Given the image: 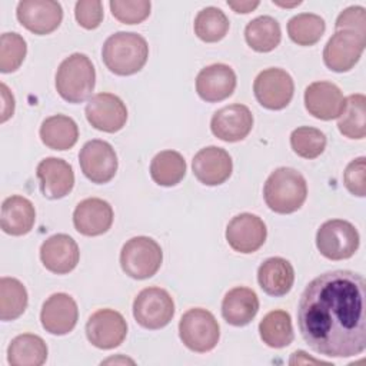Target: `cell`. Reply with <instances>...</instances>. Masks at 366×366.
Returning <instances> with one entry per match:
<instances>
[{
    "label": "cell",
    "mask_w": 366,
    "mask_h": 366,
    "mask_svg": "<svg viewBox=\"0 0 366 366\" xmlns=\"http://www.w3.org/2000/svg\"><path fill=\"white\" fill-rule=\"evenodd\" d=\"M297 327L309 347L327 357H352L366 349V280L352 270L315 277L297 305Z\"/></svg>",
    "instance_id": "1"
},
{
    "label": "cell",
    "mask_w": 366,
    "mask_h": 366,
    "mask_svg": "<svg viewBox=\"0 0 366 366\" xmlns=\"http://www.w3.org/2000/svg\"><path fill=\"white\" fill-rule=\"evenodd\" d=\"M147 57L146 39L132 31H117L109 36L102 47L104 66L117 76H130L140 71Z\"/></svg>",
    "instance_id": "2"
},
{
    "label": "cell",
    "mask_w": 366,
    "mask_h": 366,
    "mask_svg": "<svg viewBox=\"0 0 366 366\" xmlns=\"http://www.w3.org/2000/svg\"><path fill=\"white\" fill-rule=\"evenodd\" d=\"M267 207L279 214L299 210L307 197V184L300 172L292 167H279L270 173L263 187Z\"/></svg>",
    "instance_id": "3"
},
{
    "label": "cell",
    "mask_w": 366,
    "mask_h": 366,
    "mask_svg": "<svg viewBox=\"0 0 366 366\" xmlns=\"http://www.w3.org/2000/svg\"><path fill=\"white\" fill-rule=\"evenodd\" d=\"M96 84V70L83 53L66 57L56 71V90L69 103H83L90 97Z\"/></svg>",
    "instance_id": "4"
},
{
    "label": "cell",
    "mask_w": 366,
    "mask_h": 366,
    "mask_svg": "<svg viewBox=\"0 0 366 366\" xmlns=\"http://www.w3.org/2000/svg\"><path fill=\"white\" fill-rule=\"evenodd\" d=\"M162 262L163 252L160 244L147 236L129 239L120 252V266L123 272L137 280L154 276Z\"/></svg>",
    "instance_id": "5"
},
{
    "label": "cell",
    "mask_w": 366,
    "mask_h": 366,
    "mask_svg": "<svg viewBox=\"0 0 366 366\" xmlns=\"http://www.w3.org/2000/svg\"><path fill=\"white\" fill-rule=\"evenodd\" d=\"M179 336L187 349L206 353L216 347L220 337V327L209 310L194 307L183 313L179 322Z\"/></svg>",
    "instance_id": "6"
},
{
    "label": "cell",
    "mask_w": 366,
    "mask_h": 366,
    "mask_svg": "<svg viewBox=\"0 0 366 366\" xmlns=\"http://www.w3.org/2000/svg\"><path fill=\"white\" fill-rule=\"evenodd\" d=\"M360 237L356 227L342 219H332L320 224L316 233V246L329 260H345L359 249Z\"/></svg>",
    "instance_id": "7"
},
{
    "label": "cell",
    "mask_w": 366,
    "mask_h": 366,
    "mask_svg": "<svg viewBox=\"0 0 366 366\" xmlns=\"http://www.w3.org/2000/svg\"><path fill=\"white\" fill-rule=\"evenodd\" d=\"M133 316L144 329H162L167 326L174 316L173 297L162 287H146L133 302Z\"/></svg>",
    "instance_id": "8"
},
{
    "label": "cell",
    "mask_w": 366,
    "mask_h": 366,
    "mask_svg": "<svg viewBox=\"0 0 366 366\" xmlns=\"http://www.w3.org/2000/svg\"><path fill=\"white\" fill-rule=\"evenodd\" d=\"M256 100L269 110L285 109L295 93L292 76L279 67H270L260 71L253 83Z\"/></svg>",
    "instance_id": "9"
},
{
    "label": "cell",
    "mask_w": 366,
    "mask_h": 366,
    "mask_svg": "<svg viewBox=\"0 0 366 366\" xmlns=\"http://www.w3.org/2000/svg\"><path fill=\"white\" fill-rule=\"evenodd\" d=\"M79 162L83 174L97 184L110 182L117 172V156L110 143L94 139L83 144L79 153Z\"/></svg>",
    "instance_id": "10"
},
{
    "label": "cell",
    "mask_w": 366,
    "mask_h": 366,
    "mask_svg": "<svg viewBox=\"0 0 366 366\" xmlns=\"http://www.w3.org/2000/svg\"><path fill=\"white\" fill-rule=\"evenodd\" d=\"M365 46V36L347 30L336 31L323 49V61L332 71H349L359 61Z\"/></svg>",
    "instance_id": "11"
},
{
    "label": "cell",
    "mask_w": 366,
    "mask_h": 366,
    "mask_svg": "<svg viewBox=\"0 0 366 366\" xmlns=\"http://www.w3.org/2000/svg\"><path fill=\"white\" fill-rule=\"evenodd\" d=\"M127 335V323L122 313L113 309L96 310L86 323L89 342L99 349H114L123 343Z\"/></svg>",
    "instance_id": "12"
},
{
    "label": "cell",
    "mask_w": 366,
    "mask_h": 366,
    "mask_svg": "<svg viewBox=\"0 0 366 366\" xmlns=\"http://www.w3.org/2000/svg\"><path fill=\"white\" fill-rule=\"evenodd\" d=\"M87 122L97 130L116 133L123 129L127 120V109L123 100L112 93H97L87 102Z\"/></svg>",
    "instance_id": "13"
},
{
    "label": "cell",
    "mask_w": 366,
    "mask_h": 366,
    "mask_svg": "<svg viewBox=\"0 0 366 366\" xmlns=\"http://www.w3.org/2000/svg\"><path fill=\"white\" fill-rule=\"evenodd\" d=\"M17 20L29 31L43 36L54 31L63 20V9L54 0H23L17 4Z\"/></svg>",
    "instance_id": "14"
},
{
    "label": "cell",
    "mask_w": 366,
    "mask_h": 366,
    "mask_svg": "<svg viewBox=\"0 0 366 366\" xmlns=\"http://www.w3.org/2000/svg\"><path fill=\"white\" fill-rule=\"evenodd\" d=\"M267 229L264 222L252 213L234 216L226 227V240L229 246L239 253H253L266 242Z\"/></svg>",
    "instance_id": "15"
},
{
    "label": "cell",
    "mask_w": 366,
    "mask_h": 366,
    "mask_svg": "<svg viewBox=\"0 0 366 366\" xmlns=\"http://www.w3.org/2000/svg\"><path fill=\"white\" fill-rule=\"evenodd\" d=\"M253 127V114L250 109L244 104H229L212 116L210 120V130L212 133L229 143L243 140Z\"/></svg>",
    "instance_id": "16"
},
{
    "label": "cell",
    "mask_w": 366,
    "mask_h": 366,
    "mask_svg": "<svg viewBox=\"0 0 366 366\" xmlns=\"http://www.w3.org/2000/svg\"><path fill=\"white\" fill-rule=\"evenodd\" d=\"M79 319L76 300L67 293L51 295L41 307L40 322L46 332L57 336L71 332Z\"/></svg>",
    "instance_id": "17"
},
{
    "label": "cell",
    "mask_w": 366,
    "mask_h": 366,
    "mask_svg": "<svg viewBox=\"0 0 366 366\" xmlns=\"http://www.w3.org/2000/svg\"><path fill=\"white\" fill-rule=\"evenodd\" d=\"M40 192L46 199L57 200L67 196L74 186L73 167L63 159L46 157L36 169Z\"/></svg>",
    "instance_id": "18"
},
{
    "label": "cell",
    "mask_w": 366,
    "mask_h": 366,
    "mask_svg": "<svg viewBox=\"0 0 366 366\" xmlns=\"http://www.w3.org/2000/svg\"><path fill=\"white\" fill-rule=\"evenodd\" d=\"M192 169L200 183L206 186H217L230 177L233 162L224 149L207 146L194 154Z\"/></svg>",
    "instance_id": "19"
},
{
    "label": "cell",
    "mask_w": 366,
    "mask_h": 366,
    "mask_svg": "<svg viewBox=\"0 0 366 366\" xmlns=\"http://www.w3.org/2000/svg\"><path fill=\"white\" fill-rule=\"evenodd\" d=\"M236 73L224 63H214L202 69L196 77V92L207 103L222 102L233 94Z\"/></svg>",
    "instance_id": "20"
},
{
    "label": "cell",
    "mask_w": 366,
    "mask_h": 366,
    "mask_svg": "<svg viewBox=\"0 0 366 366\" xmlns=\"http://www.w3.org/2000/svg\"><path fill=\"white\" fill-rule=\"evenodd\" d=\"M40 259L49 272L56 274H66L71 272L79 263V246L69 234L57 233L41 243Z\"/></svg>",
    "instance_id": "21"
},
{
    "label": "cell",
    "mask_w": 366,
    "mask_h": 366,
    "mask_svg": "<svg viewBox=\"0 0 366 366\" xmlns=\"http://www.w3.org/2000/svg\"><path fill=\"white\" fill-rule=\"evenodd\" d=\"M305 107L316 119L332 120L343 112L345 97L335 83L313 81L305 90Z\"/></svg>",
    "instance_id": "22"
},
{
    "label": "cell",
    "mask_w": 366,
    "mask_h": 366,
    "mask_svg": "<svg viewBox=\"0 0 366 366\" xmlns=\"http://www.w3.org/2000/svg\"><path fill=\"white\" fill-rule=\"evenodd\" d=\"M112 223L113 209L99 197L81 200L73 212L74 229L84 236H100L112 227Z\"/></svg>",
    "instance_id": "23"
},
{
    "label": "cell",
    "mask_w": 366,
    "mask_h": 366,
    "mask_svg": "<svg viewBox=\"0 0 366 366\" xmlns=\"http://www.w3.org/2000/svg\"><path fill=\"white\" fill-rule=\"evenodd\" d=\"M259 312V297L254 290L243 286L230 289L222 300V316L232 326L249 325Z\"/></svg>",
    "instance_id": "24"
},
{
    "label": "cell",
    "mask_w": 366,
    "mask_h": 366,
    "mask_svg": "<svg viewBox=\"0 0 366 366\" xmlns=\"http://www.w3.org/2000/svg\"><path fill=\"white\" fill-rule=\"evenodd\" d=\"M257 282L262 290L274 297L290 292L295 282V269L283 257H269L257 269Z\"/></svg>",
    "instance_id": "25"
},
{
    "label": "cell",
    "mask_w": 366,
    "mask_h": 366,
    "mask_svg": "<svg viewBox=\"0 0 366 366\" xmlns=\"http://www.w3.org/2000/svg\"><path fill=\"white\" fill-rule=\"evenodd\" d=\"M36 222V210L33 203L19 194L4 199L1 204L0 224L4 233L10 236L27 234Z\"/></svg>",
    "instance_id": "26"
},
{
    "label": "cell",
    "mask_w": 366,
    "mask_h": 366,
    "mask_svg": "<svg viewBox=\"0 0 366 366\" xmlns=\"http://www.w3.org/2000/svg\"><path fill=\"white\" fill-rule=\"evenodd\" d=\"M41 142L53 150L71 149L79 139L76 122L64 114H54L43 120L40 126Z\"/></svg>",
    "instance_id": "27"
},
{
    "label": "cell",
    "mask_w": 366,
    "mask_h": 366,
    "mask_svg": "<svg viewBox=\"0 0 366 366\" xmlns=\"http://www.w3.org/2000/svg\"><path fill=\"white\" fill-rule=\"evenodd\" d=\"M47 359V345L33 333L16 336L7 347V362L11 366H40Z\"/></svg>",
    "instance_id": "28"
},
{
    "label": "cell",
    "mask_w": 366,
    "mask_h": 366,
    "mask_svg": "<svg viewBox=\"0 0 366 366\" xmlns=\"http://www.w3.org/2000/svg\"><path fill=\"white\" fill-rule=\"evenodd\" d=\"M244 39L250 49L267 53L276 49L282 39L280 24L272 16H259L250 20L244 29Z\"/></svg>",
    "instance_id": "29"
},
{
    "label": "cell",
    "mask_w": 366,
    "mask_h": 366,
    "mask_svg": "<svg viewBox=\"0 0 366 366\" xmlns=\"http://www.w3.org/2000/svg\"><path fill=\"white\" fill-rule=\"evenodd\" d=\"M259 335L269 347L280 349L293 342V326L286 310H272L259 323Z\"/></svg>",
    "instance_id": "30"
},
{
    "label": "cell",
    "mask_w": 366,
    "mask_h": 366,
    "mask_svg": "<svg viewBox=\"0 0 366 366\" xmlns=\"http://www.w3.org/2000/svg\"><path fill=\"white\" fill-rule=\"evenodd\" d=\"M186 174V162L176 150L157 153L150 163V176L154 183L164 187L176 186Z\"/></svg>",
    "instance_id": "31"
},
{
    "label": "cell",
    "mask_w": 366,
    "mask_h": 366,
    "mask_svg": "<svg viewBox=\"0 0 366 366\" xmlns=\"http://www.w3.org/2000/svg\"><path fill=\"white\" fill-rule=\"evenodd\" d=\"M339 132L349 139H363L366 136V97L360 93L345 99V109L337 120Z\"/></svg>",
    "instance_id": "32"
},
{
    "label": "cell",
    "mask_w": 366,
    "mask_h": 366,
    "mask_svg": "<svg viewBox=\"0 0 366 366\" xmlns=\"http://www.w3.org/2000/svg\"><path fill=\"white\" fill-rule=\"evenodd\" d=\"M27 290L14 277L0 279V319L10 322L20 317L27 307Z\"/></svg>",
    "instance_id": "33"
},
{
    "label": "cell",
    "mask_w": 366,
    "mask_h": 366,
    "mask_svg": "<svg viewBox=\"0 0 366 366\" xmlns=\"http://www.w3.org/2000/svg\"><path fill=\"white\" fill-rule=\"evenodd\" d=\"M326 30L325 20L313 13H300L293 16L287 23L290 40L299 46L316 44Z\"/></svg>",
    "instance_id": "34"
},
{
    "label": "cell",
    "mask_w": 366,
    "mask_h": 366,
    "mask_svg": "<svg viewBox=\"0 0 366 366\" xmlns=\"http://www.w3.org/2000/svg\"><path fill=\"white\" fill-rule=\"evenodd\" d=\"M229 19L217 7H204L202 9L193 23L196 36L206 43L220 41L229 31Z\"/></svg>",
    "instance_id": "35"
},
{
    "label": "cell",
    "mask_w": 366,
    "mask_h": 366,
    "mask_svg": "<svg viewBox=\"0 0 366 366\" xmlns=\"http://www.w3.org/2000/svg\"><path fill=\"white\" fill-rule=\"evenodd\" d=\"M292 150L303 159H316L326 149V136L316 127L302 126L290 134Z\"/></svg>",
    "instance_id": "36"
},
{
    "label": "cell",
    "mask_w": 366,
    "mask_h": 366,
    "mask_svg": "<svg viewBox=\"0 0 366 366\" xmlns=\"http://www.w3.org/2000/svg\"><path fill=\"white\" fill-rule=\"evenodd\" d=\"M27 53L26 40L19 33H3L0 37V71H16Z\"/></svg>",
    "instance_id": "37"
},
{
    "label": "cell",
    "mask_w": 366,
    "mask_h": 366,
    "mask_svg": "<svg viewBox=\"0 0 366 366\" xmlns=\"http://www.w3.org/2000/svg\"><path fill=\"white\" fill-rule=\"evenodd\" d=\"M112 14L124 24H139L150 14V1L147 0H112L109 3Z\"/></svg>",
    "instance_id": "38"
},
{
    "label": "cell",
    "mask_w": 366,
    "mask_h": 366,
    "mask_svg": "<svg viewBox=\"0 0 366 366\" xmlns=\"http://www.w3.org/2000/svg\"><path fill=\"white\" fill-rule=\"evenodd\" d=\"M343 183L352 194L357 197L366 196V159L363 156L352 160L346 166Z\"/></svg>",
    "instance_id": "39"
},
{
    "label": "cell",
    "mask_w": 366,
    "mask_h": 366,
    "mask_svg": "<svg viewBox=\"0 0 366 366\" xmlns=\"http://www.w3.org/2000/svg\"><path fill=\"white\" fill-rule=\"evenodd\" d=\"M77 23L86 29H97L103 20V4L100 0H79L74 6Z\"/></svg>",
    "instance_id": "40"
},
{
    "label": "cell",
    "mask_w": 366,
    "mask_h": 366,
    "mask_svg": "<svg viewBox=\"0 0 366 366\" xmlns=\"http://www.w3.org/2000/svg\"><path fill=\"white\" fill-rule=\"evenodd\" d=\"M336 31L347 30L366 37V10L362 6H350L345 9L336 19Z\"/></svg>",
    "instance_id": "41"
},
{
    "label": "cell",
    "mask_w": 366,
    "mask_h": 366,
    "mask_svg": "<svg viewBox=\"0 0 366 366\" xmlns=\"http://www.w3.org/2000/svg\"><path fill=\"white\" fill-rule=\"evenodd\" d=\"M1 99H3V106H1V123H4L9 117L13 116L14 112V97L9 92L7 86L1 83Z\"/></svg>",
    "instance_id": "42"
},
{
    "label": "cell",
    "mask_w": 366,
    "mask_h": 366,
    "mask_svg": "<svg viewBox=\"0 0 366 366\" xmlns=\"http://www.w3.org/2000/svg\"><path fill=\"white\" fill-rule=\"evenodd\" d=\"M260 4V1L254 0V1H227V6L230 9H233L236 13H250L253 11L257 6Z\"/></svg>",
    "instance_id": "43"
},
{
    "label": "cell",
    "mask_w": 366,
    "mask_h": 366,
    "mask_svg": "<svg viewBox=\"0 0 366 366\" xmlns=\"http://www.w3.org/2000/svg\"><path fill=\"white\" fill-rule=\"evenodd\" d=\"M302 1L300 0H296L293 3H280L277 0H273V4H277V6H282V7H295V6H299Z\"/></svg>",
    "instance_id": "44"
}]
</instances>
